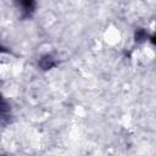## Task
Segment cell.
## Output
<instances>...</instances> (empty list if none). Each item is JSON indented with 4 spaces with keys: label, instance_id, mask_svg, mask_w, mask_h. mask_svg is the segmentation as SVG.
Listing matches in <instances>:
<instances>
[{
    "label": "cell",
    "instance_id": "3957f363",
    "mask_svg": "<svg viewBox=\"0 0 156 156\" xmlns=\"http://www.w3.org/2000/svg\"><path fill=\"white\" fill-rule=\"evenodd\" d=\"M151 41H152V43H154V44L156 45V35H154V37H151Z\"/></svg>",
    "mask_w": 156,
    "mask_h": 156
},
{
    "label": "cell",
    "instance_id": "6da1fadb",
    "mask_svg": "<svg viewBox=\"0 0 156 156\" xmlns=\"http://www.w3.org/2000/svg\"><path fill=\"white\" fill-rule=\"evenodd\" d=\"M13 4L22 18L32 17L37 7V0H13Z\"/></svg>",
    "mask_w": 156,
    "mask_h": 156
},
{
    "label": "cell",
    "instance_id": "7a4b0ae2",
    "mask_svg": "<svg viewBox=\"0 0 156 156\" xmlns=\"http://www.w3.org/2000/svg\"><path fill=\"white\" fill-rule=\"evenodd\" d=\"M39 66L43 68V69H50L52 68L54 66H56V60L51 56V55H45L40 58L39 61Z\"/></svg>",
    "mask_w": 156,
    "mask_h": 156
}]
</instances>
